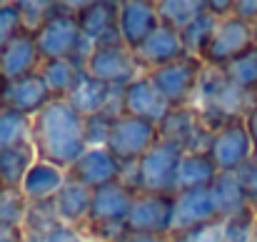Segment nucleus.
Returning <instances> with one entry per match:
<instances>
[{
	"label": "nucleus",
	"mask_w": 257,
	"mask_h": 242,
	"mask_svg": "<svg viewBox=\"0 0 257 242\" xmlns=\"http://www.w3.org/2000/svg\"><path fill=\"white\" fill-rule=\"evenodd\" d=\"M0 190H3V187H0Z\"/></svg>",
	"instance_id": "obj_47"
},
{
	"label": "nucleus",
	"mask_w": 257,
	"mask_h": 242,
	"mask_svg": "<svg viewBox=\"0 0 257 242\" xmlns=\"http://www.w3.org/2000/svg\"><path fill=\"white\" fill-rule=\"evenodd\" d=\"M160 28V15H158V3L150 0H125L120 3V15H117V30L120 40L125 48L133 53Z\"/></svg>",
	"instance_id": "obj_12"
},
{
	"label": "nucleus",
	"mask_w": 257,
	"mask_h": 242,
	"mask_svg": "<svg viewBox=\"0 0 257 242\" xmlns=\"http://www.w3.org/2000/svg\"><path fill=\"white\" fill-rule=\"evenodd\" d=\"M187 55L185 53V45H182V38H180V30H175L170 25H163L135 50V58L143 68V73H150V70H158L163 65H168L172 60Z\"/></svg>",
	"instance_id": "obj_18"
},
{
	"label": "nucleus",
	"mask_w": 257,
	"mask_h": 242,
	"mask_svg": "<svg viewBox=\"0 0 257 242\" xmlns=\"http://www.w3.org/2000/svg\"><path fill=\"white\" fill-rule=\"evenodd\" d=\"M245 128H247V133H250L252 150H255V155H257V105H252V107L247 110V115H245Z\"/></svg>",
	"instance_id": "obj_42"
},
{
	"label": "nucleus",
	"mask_w": 257,
	"mask_h": 242,
	"mask_svg": "<svg viewBox=\"0 0 257 242\" xmlns=\"http://www.w3.org/2000/svg\"><path fill=\"white\" fill-rule=\"evenodd\" d=\"M185 150L175 143L158 140V145L138 160V192L177 195V170Z\"/></svg>",
	"instance_id": "obj_3"
},
{
	"label": "nucleus",
	"mask_w": 257,
	"mask_h": 242,
	"mask_svg": "<svg viewBox=\"0 0 257 242\" xmlns=\"http://www.w3.org/2000/svg\"><path fill=\"white\" fill-rule=\"evenodd\" d=\"M68 172H70L73 180L83 182L85 187L97 190V187L120 182L122 162L117 160L107 148H87L85 153H83V158L75 162Z\"/></svg>",
	"instance_id": "obj_14"
},
{
	"label": "nucleus",
	"mask_w": 257,
	"mask_h": 242,
	"mask_svg": "<svg viewBox=\"0 0 257 242\" xmlns=\"http://www.w3.org/2000/svg\"><path fill=\"white\" fill-rule=\"evenodd\" d=\"M55 205V212L60 217L63 225H70V227H83L87 222V215H90V205H92V190L85 187L83 182L78 180H68V185L55 195L53 200Z\"/></svg>",
	"instance_id": "obj_20"
},
{
	"label": "nucleus",
	"mask_w": 257,
	"mask_h": 242,
	"mask_svg": "<svg viewBox=\"0 0 257 242\" xmlns=\"http://www.w3.org/2000/svg\"><path fill=\"white\" fill-rule=\"evenodd\" d=\"M255 45L252 38V25L242 23L240 18L230 15L225 20H217V28L202 53V63L207 68H225L230 65L235 58H240L242 53H247Z\"/></svg>",
	"instance_id": "obj_8"
},
{
	"label": "nucleus",
	"mask_w": 257,
	"mask_h": 242,
	"mask_svg": "<svg viewBox=\"0 0 257 242\" xmlns=\"http://www.w3.org/2000/svg\"><path fill=\"white\" fill-rule=\"evenodd\" d=\"M70 180V172L53 165V162H45V160H35L33 167L28 170L25 180H23V197L28 202H50L55 200V195L68 185Z\"/></svg>",
	"instance_id": "obj_19"
},
{
	"label": "nucleus",
	"mask_w": 257,
	"mask_h": 242,
	"mask_svg": "<svg viewBox=\"0 0 257 242\" xmlns=\"http://www.w3.org/2000/svg\"><path fill=\"white\" fill-rule=\"evenodd\" d=\"M112 123H115V117H112V115H107V112H97V115L85 117L87 145H90V148H105Z\"/></svg>",
	"instance_id": "obj_36"
},
{
	"label": "nucleus",
	"mask_w": 257,
	"mask_h": 242,
	"mask_svg": "<svg viewBox=\"0 0 257 242\" xmlns=\"http://www.w3.org/2000/svg\"><path fill=\"white\" fill-rule=\"evenodd\" d=\"M20 8V15H23V25L28 33H35L55 10V3H45V0H25V3H18Z\"/></svg>",
	"instance_id": "obj_35"
},
{
	"label": "nucleus",
	"mask_w": 257,
	"mask_h": 242,
	"mask_svg": "<svg viewBox=\"0 0 257 242\" xmlns=\"http://www.w3.org/2000/svg\"><path fill=\"white\" fill-rule=\"evenodd\" d=\"M0 242H23V235H20V230H5V227H0Z\"/></svg>",
	"instance_id": "obj_44"
},
{
	"label": "nucleus",
	"mask_w": 257,
	"mask_h": 242,
	"mask_svg": "<svg viewBox=\"0 0 257 242\" xmlns=\"http://www.w3.org/2000/svg\"><path fill=\"white\" fill-rule=\"evenodd\" d=\"M28 212V200L20 190H0V227L20 230Z\"/></svg>",
	"instance_id": "obj_33"
},
{
	"label": "nucleus",
	"mask_w": 257,
	"mask_h": 242,
	"mask_svg": "<svg viewBox=\"0 0 257 242\" xmlns=\"http://www.w3.org/2000/svg\"><path fill=\"white\" fill-rule=\"evenodd\" d=\"M135 195L130 187H125L122 182H112L105 187L92 190V205H90V215L83 227H102V225H125L127 215L133 210Z\"/></svg>",
	"instance_id": "obj_11"
},
{
	"label": "nucleus",
	"mask_w": 257,
	"mask_h": 242,
	"mask_svg": "<svg viewBox=\"0 0 257 242\" xmlns=\"http://www.w3.org/2000/svg\"><path fill=\"white\" fill-rule=\"evenodd\" d=\"M255 105H257V92H255Z\"/></svg>",
	"instance_id": "obj_46"
},
{
	"label": "nucleus",
	"mask_w": 257,
	"mask_h": 242,
	"mask_svg": "<svg viewBox=\"0 0 257 242\" xmlns=\"http://www.w3.org/2000/svg\"><path fill=\"white\" fill-rule=\"evenodd\" d=\"M122 107H125V115L143 117L155 125L170 112V105L165 102V97L158 92V87L150 82L148 75H140L138 80L122 87Z\"/></svg>",
	"instance_id": "obj_17"
},
{
	"label": "nucleus",
	"mask_w": 257,
	"mask_h": 242,
	"mask_svg": "<svg viewBox=\"0 0 257 242\" xmlns=\"http://www.w3.org/2000/svg\"><path fill=\"white\" fill-rule=\"evenodd\" d=\"M215 28H217V18L210 10H205L202 15H197L185 30H180L185 53L187 55H195V58H202V53H205V48H207Z\"/></svg>",
	"instance_id": "obj_30"
},
{
	"label": "nucleus",
	"mask_w": 257,
	"mask_h": 242,
	"mask_svg": "<svg viewBox=\"0 0 257 242\" xmlns=\"http://www.w3.org/2000/svg\"><path fill=\"white\" fill-rule=\"evenodd\" d=\"M63 222L55 212L53 200L50 202H28V212H25L20 235H23V242H43Z\"/></svg>",
	"instance_id": "obj_25"
},
{
	"label": "nucleus",
	"mask_w": 257,
	"mask_h": 242,
	"mask_svg": "<svg viewBox=\"0 0 257 242\" xmlns=\"http://www.w3.org/2000/svg\"><path fill=\"white\" fill-rule=\"evenodd\" d=\"M112 90L115 87H110L107 82H100L95 80V78H90L87 73L80 75V80L75 82V87H73V92L65 97L83 117H90V115H97V112H102L105 107H107V102H110V97H112Z\"/></svg>",
	"instance_id": "obj_23"
},
{
	"label": "nucleus",
	"mask_w": 257,
	"mask_h": 242,
	"mask_svg": "<svg viewBox=\"0 0 257 242\" xmlns=\"http://www.w3.org/2000/svg\"><path fill=\"white\" fill-rule=\"evenodd\" d=\"M205 63L195 55H182L177 60H172L168 65L145 73L150 82L158 87V92L165 97V102L170 107H182L190 105L197 90V82L202 78Z\"/></svg>",
	"instance_id": "obj_4"
},
{
	"label": "nucleus",
	"mask_w": 257,
	"mask_h": 242,
	"mask_svg": "<svg viewBox=\"0 0 257 242\" xmlns=\"http://www.w3.org/2000/svg\"><path fill=\"white\" fill-rule=\"evenodd\" d=\"M222 220L215 205V195L210 187L202 190H190V192H177V202H175V225H172V235L175 232H185L207 222Z\"/></svg>",
	"instance_id": "obj_16"
},
{
	"label": "nucleus",
	"mask_w": 257,
	"mask_h": 242,
	"mask_svg": "<svg viewBox=\"0 0 257 242\" xmlns=\"http://www.w3.org/2000/svg\"><path fill=\"white\" fill-rule=\"evenodd\" d=\"M210 190L215 195V205H217V212H220L222 220L242 212L245 207H252L247 202V197H245V192H242L240 180H237L235 172H220Z\"/></svg>",
	"instance_id": "obj_26"
},
{
	"label": "nucleus",
	"mask_w": 257,
	"mask_h": 242,
	"mask_svg": "<svg viewBox=\"0 0 257 242\" xmlns=\"http://www.w3.org/2000/svg\"><path fill=\"white\" fill-rule=\"evenodd\" d=\"M222 70H225L227 80L232 82L237 90H242L247 95H255L257 92V45H252L240 58H235Z\"/></svg>",
	"instance_id": "obj_31"
},
{
	"label": "nucleus",
	"mask_w": 257,
	"mask_h": 242,
	"mask_svg": "<svg viewBox=\"0 0 257 242\" xmlns=\"http://www.w3.org/2000/svg\"><path fill=\"white\" fill-rule=\"evenodd\" d=\"M235 175H237V180H240V187H242L247 202L257 210V155H252Z\"/></svg>",
	"instance_id": "obj_38"
},
{
	"label": "nucleus",
	"mask_w": 257,
	"mask_h": 242,
	"mask_svg": "<svg viewBox=\"0 0 257 242\" xmlns=\"http://www.w3.org/2000/svg\"><path fill=\"white\" fill-rule=\"evenodd\" d=\"M117 15L120 3L112 0H90V3H75V18L80 25V33L90 43H122L117 30Z\"/></svg>",
	"instance_id": "obj_10"
},
{
	"label": "nucleus",
	"mask_w": 257,
	"mask_h": 242,
	"mask_svg": "<svg viewBox=\"0 0 257 242\" xmlns=\"http://www.w3.org/2000/svg\"><path fill=\"white\" fill-rule=\"evenodd\" d=\"M252 38H255V45H257V23L252 25Z\"/></svg>",
	"instance_id": "obj_45"
},
{
	"label": "nucleus",
	"mask_w": 257,
	"mask_h": 242,
	"mask_svg": "<svg viewBox=\"0 0 257 242\" xmlns=\"http://www.w3.org/2000/svg\"><path fill=\"white\" fill-rule=\"evenodd\" d=\"M38 160L33 143L0 150V187L3 190H20L28 170Z\"/></svg>",
	"instance_id": "obj_24"
},
{
	"label": "nucleus",
	"mask_w": 257,
	"mask_h": 242,
	"mask_svg": "<svg viewBox=\"0 0 257 242\" xmlns=\"http://www.w3.org/2000/svg\"><path fill=\"white\" fill-rule=\"evenodd\" d=\"M43 65L40 50L35 45V35L23 30L0 50V80H20L25 75L38 73Z\"/></svg>",
	"instance_id": "obj_15"
},
{
	"label": "nucleus",
	"mask_w": 257,
	"mask_h": 242,
	"mask_svg": "<svg viewBox=\"0 0 257 242\" xmlns=\"http://www.w3.org/2000/svg\"><path fill=\"white\" fill-rule=\"evenodd\" d=\"M30 143L38 153V160L70 170L90 148L85 135V117L68 100L55 97L33 117Z\"/></svg>",
	"instance_id": "obj_1"
},
{
	"label": "nucleus",
	"mask_w": 257,
	"mask_h": 242,
	"mask_svg": "<svg viewBox=\"0 0 257 242\" xmlns=\"http://www.w3.org/2000/svg\"><path fill=\"white\" fill-rule=\"evenodd\" d=\"M170 242H222V220H215L185 232H175L170 235Z\"/></svg>",
	"instance_id": "obj_37"
},
{
	"label": "nucleus",
	"mask_w": 257,
	"mask_h": 242,
	"mask_svg": "<svg viewBox=\"0 0 257 242\" xmlns=\"http://www.w3.org/2000/svg\"><path fill=\"white\" fill-rule=\"evenodd\" d=\"M30 135H33V117L10 107H0V150L25 145L30 143Z\"/></svg>",
	"instance_id": "obj_28"
},
{
	"label": "nucleus",
	"mask_w": 257,
	"mask_h": 242,
	"mask_svg": "<svg viewBox=\"0 0 257 242\" xmlns=\"http://www.w3.org/2000/svg\"><path fill=\"white\" fill-rule=\"evenodd\" d=\"M120 242H170V237H163V235H135V232H127Z\"/></svg>",
	"instance_id": "obj_43"
},
{
	"label": "nucleus",
	"mask_w": 257,
	"mask_h": 242,
	"mask_svg": "<svg viewBox=\"0 0 257 242\" xmlns=\"http://www.w3.org/2000/svg\"><path fill=\"white\" fill-rule=\"evenodd\" d=\"M232 5L235 0H207V10L217 18V20H225L232 15Z\"/></svg>",
	"instance_id": "obj_41"
},
{
	"label": "nucleus",
	"mask_w": 257,
	"mask_h": 242,
	"mask_svg": "<svg viewBox=\"0 0 257 242\" xmlns=\"http://www.w3.org/2000/svg\"><path fill=\"white\" fill-rule=\"evenodd\" d=\"M200 115L192 105H182V107H170V112L158 123L160 130V140H168L180 145L182 150H187V145L192 143V138L200 130Z\"/></svg>",
	"instance_id": "obj_22"
},
{
	"label": "nucleus",
	"mask_w": 257,
	"mask_h": 242,
	"mask_svg": "<svg viewBox=\"0 0 257 242\" xmlns=\"http://www.w3.org/2000/svg\"><path fill=\"white\" fill-rule=\"evenodd\" d=\"M85 73L100 82H107L110 87H125L138 80L143 73L135 53L125 48L122 43H100L92 48L85 63Z\"/></svg>",
	"instance_id": "obj_6"
},
{
	"label": "nucleus",
	"mask_w": 257,
	"mask_h": 242,
	"mask_svg": "<svg viewBox=\"0 0 257 242\" xmlns=\"http://www.w3.org/2000/svg\"><path fill=\"white\" fill-rule=\"evenodd\" d=\"M38 73L45 78L53 97H58V100H65L73 92L75 82L80 80V75H83V70L73 60H43Z\"/></svg>",
	"instance_id": "obj_27"
},
{
	"label": "nucleus",
	"mask_w": 257,
	"mask_h": 242,
	"mask_svg": "<svg viewBox=\"0 0 257 242\" xmlns=\"http://www.w3.org/2000/svg\"><path fill=\"white\" fill-rule=\"evenodd\" d=\"M207 10V0H163L158 3V15L163 25L185 30L197 15Z\"/></svg>",
	"instance_id": "obj_29"
},
{
	"label": "nucleus",
	"mask_w": 257,
	"mask_h": 242,
	"mask_svg": "<svg viewBox=\"0 0 257 242\" xmlns=\"http://www.w3.org/2000/svg\"><path fill=\"white\" fill-rule=\"evenodd\" d=\"M25 30L18 3H0V50Z\"/></svg>",
	"instance_id": "obj_34"
},
{
	"label": "nucleus",
	"mask_w": 257,
	"mask_h": 242,
	"mask_svg": "<svg viewBox=\"0 0 257 242\" xmlns=\"http://www.w3.org/2000/svg\"><path fill=\"white\" fill-rule=\"evenodd\" d=\"M222 242H257L255 207H245L242 212L222 220Z\"/></svg>",
	"instance_id": "obj_32"
},
{
	"label": "nucleus",
	"mask_w": 257,
	"mask_h": 242,
	"mask_svg": "<svg viewBox=\"0 0 257 242\" xmlns=\"http://www.w3.org/2000/svg\"><path fill=\"white\" fill-rule=\"evenodd\" d=\"M175 202L177 195L138 192L133 210L127 215V232L135 235H163L170 237L175 225Z\"/></svg>",
	"instance_id": "obj_7"
},
{
	"label": "nucleus",
	"mask_w": 257,
	"mask_h": 242,
	"mask_svg": "<svg viewBox=\"0 0 257 242\" xmlns=\"http://www.w3.org/2000/svg\"><path fill=\"white\" fill-rule=\"evenodd\" d=\"M160 140V130L155 123L133 117V115H120L115 117L105 148L122 162H138L145 158Z\"/></svg>",
	"instance_id": "obj_5"
},
{
	"label": "nucleus",
	"mask_w": 257,
	"mask_h": 242,
	"mask_svg": "<svg viewBox=\"0 0 257 242\" xmlns=\"http://www.w3.org/2000/svg\"><path fill=\"white\" fill-rule=\"evenodd\" d=\"M232 15L240 18L242 23H247V25H255L257 23V0H235Z\"/></svg>",
	"instance_id": "obj_40"
},
{
	"label": "nucleus",
	"mask_w": 257,
	"mask_h": 242,
	"mask_svg": "<svg viewBox=\"0 0 257 242\" xmlns=\"http://www.w3.org/2000/svg\"><path fill=\"white\" fill-rule=\"evenodd\" d=\"M53 92L40 73L25 75L20 80H0V107L18 110L28 117H35L43 107L53 102Z\"/></svg>",
	"instance_id": "obj_9"
},
{
	"label": "nucleus",
	"mask_w": 257,
	"mask_h": 242,
	"mask_svg": "<svg viewBox=\"0 0 257 242\" xmlns=\"http://www.w3.org/2000/svg\"><path fill=\"white\" fill-rule=\"evenodd\" d=\"M217 175H220V170L210 153H185L180 170H177V192L212 187Z\"/></svg>",
	"instance_id": "obj_21"
},
{
	"label": "nucleus",
	"mask_w": 257,
	"mask_h": 242,
	"mask_svg": "<svg viewBox=\"0 0 257 242\" xmlns=\"http://www.w3.org/2000/svg\"><path fill=\"white\" fill-rule=\"evenodd\" d=\"M33 35L43 60H73L85 73V63L95 43H90L80 33L75 3H55L53 15Z\"/></svg>",
	"instance_id": "obj_2"
},
{
	"label": "nucleus",
	"mask_w": 257,
	"mask_h": 242,
	"mask_svg": "<svg viewBox=\"0 0 257 242\" xmlns=\"http://www.w3.org/2000/svg\"><path fill=\"white\" fill-rule=\"evenodd\" d=\"M210 155H212V160H215L220 172H237L245 162L255 155L250 133L245 128V117L235 120V123L225 125L220 133H215Z\"/></svg>",
	"instance_id": "obj_13"
},
{
	"label": "nucleus",
	"mask_w": 257,
	"mask_h": 242,
	"mask_svg": "<svg viewBox=\"0 0 257 242\" xmlns=\"http://www.w3.org/2000/svg\"><path fill=\"white\" fill-rule=\"evenodd\" d=\"M43 242H87L85 235L78 230V227H70V225H60V227H55L48 237Z\"/></svg>",
	"instance_id": "obj_39"
}]
</instances>
